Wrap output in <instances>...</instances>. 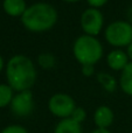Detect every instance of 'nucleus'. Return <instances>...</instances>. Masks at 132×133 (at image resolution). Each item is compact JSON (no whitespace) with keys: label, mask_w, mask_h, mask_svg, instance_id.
Instances as JSON below:
<instances>
[{"label":"nucleus","mask_w":132,"mask_h":133,"mask_svg":"<svg viewBox=\"0 0 132 133\" xmlns=\"http://www.w3.org/2000/svg\"><path fill=\"white\" fill-rule=\"evenodd\" d=\"M76 109V103L74 98L67 94L58 92L49 98L48 101V110L54 117H57L60 119L70 118Z\"/></svg>","instance_id":"39448f33"},{"label":"nucleus","mask_w":132,"mask_h":133,"mask_svg":"<svg viewBox=\"0 0 132 133\" xmlns=\"http://www.w3.org/2000/svg\"><path fill=\"white\" fill-rule=\"evenodd\" d=\"M130 60L128 57L126 51L122 49H114L107 55V63L110 69L115 71H122L129 64Z\"/></svg>","instance_id":"1a4fd4ad"},{"label":"nucleus","mask_w":132,"mask_h":133,"mask_svg":"<svg viewBox=\"0 0 132 133\" xmlns=\"http://www.w3.org/2000/svg\"><path fill=\"white\" fill-rule=\"evenodd\" d=\"M104 37L108 43L115 48H128L132 43V25L125 20L114 21L107 26Z\"/></svg>","instance_id":"20e7f679"},{"label":"nucleus","mask_w":132,"mask_h":133,"mask_svg":"<svg viewBox=\"0 0 132 133\" xmlns=\"http://www.w3.org/2000/svg\"><path fill=\"white\" fill-rule=\"evenodd\" d=\"M126 19H128V22H130L132 25V6H130L128 8V11H126Z\"/></svg>","instance_id":"aec40b11"},{"label":"nucleus","mask_w":132,"mask_h":133,"mask_svg":"<svg viewBox=\"0 0 132 133\" xmlns=\"http://www.w3.org/2000/svg\"><path fill=\"white\" fill-rule=\"evenodd\" d=\"M82 75L85 77H90L95 74V65H82Z\"/></svg>","instance_id":"6ab92c4d"},{"label":"nucleus","mask_w":132,"mask_h":133,"mask_svg":"<svg viewBox=\"0 0 132 133\" xmlns=\"http://www.w3.org/2000/svg\"><path fill=\"white\" fill-rule=\"evenodd\" d=\"M37 64L42 69H51L56 64V58L51 53H41L37 56Z\"/></svg>","instance_id":"2eb2a0df"},{"label":"nucleus","mask_w":132,"mask_h":133,"mask_svg":"<svg viewBox=\"0 0 132 133\" xmlns=\"http://www.w3.org/2000/svg\"><path fill=\"white\" fill-rule=\"evenodd\" d=\"M4 65H5V63H4V58L0 56V71L4 69Z\"/></svg>","instance_id":"5701e85b"},{"label":"nucleus","mask_w":132,"mask_h":133,"mask_svg":"<svg viewBox=\"0 0 132 133\" xmlns=\"http://www.w3.org/2000/svg\"><path fill=\"white\" fill-rule=\"evenodd\" d=\"M108 1H109V0H87L89 6L93 7V8H98V9L104 6Z\"/></svg>","instance_id":"a211bd4d"},{"label":"nucleus","mask_w":132,"mask_h":133,"mask_svg":"<svg viewBox=\"0 0 132 133\" xmlns=\"http://www.w3.org/2000/svg\"><path fill=\"white\" fill-rule=\"evenodd\" d=\"M80 23L84 34L96 37L103 29L104 15L98 8L89 7L81 14Z\"/></svg>","instance_id":"423d86ee"},{"label":"nucleus","mask_w":132,"mask_h":133,"mask_svg":"<svg viewBox=\"0 0 132 133\" xmlns=\"http://www.w3.org/2000/svg\"><path fill=\"white\" fill-rule=\"evenodd\" d=\"M63 1H65V2H78V1H81V0H63Z\"/></svg>","instance_id":"b1692460"},{"label":"nucleus","mask_w":132,"mask_h":133,"mask_svg":"<svg viewBox=\"0 0 132 133\" xmlns=\"http://www.w3.org/2000/svg\"><path fill=\"white\" fill-rule=\"evenodd\" d=\"M115 119L114 111L108 105H101L95 110L94 123L97 129H109Z\"/></svg>","instance_id":"6e6552de"},{"label":"nucleus","mask_w":132,"mask_h":133,"mask_svg":"<svg viewBox=\"0 0 132 133\" xmlns=\"http://www.w3.org/2000/svg\"><path fill=\"white\" fill-rule=\"evenodd\" d=\"M126 54H128V57L130 60V62H132V43L126 48Z\"/></svg>","instance_id":"4be33fe9"},{"label":"nucleus","mask_w":132,"mask_h":133,"mask_svg":"<svg viewBox=\"0 0 132 133\" xmlns=\"http://www.w3.org/2000/svg\"><path fill=\"white\" fill-rule=\"evenodd\" d=\"M54 133H83L82 124H78L71 118L61 119L56 124Z\"/></svg>","instance_id":"9b49d317"},{"label":"nucleus","mask_w":132,"mask_h":133,"mask_svg":"<svg viewBox=\"0 0 132 133\" xmlns=\"http://www.w3.org/2000/svg\"><path fill=\"white\" fill-rule=\"evenodd\" d=\"M119 87L124 94L132 96V62H129V64L121 71Z\"/></svg>","instance_id":"f8f14e48"},{"label":"nucleus","mask_w":132,"mask_h":133,"mask_svg":"<svg viewBox=\"0 0 132 133\" xmlns=\"http://www.w3.org/2000/svg\"><path fill=\"white\" fill-rule=\"evenodd\" d=\"M27 7L28 6L25 0H4L2 1V8L5 13L14 18H18V16L21 18Z\"/></svg>","instance_id":"9d476101"},{"label":"nucleus","mask_w":132,"mask_h":133,"mask_svg":"<svg viewBox=\"0 0 132 133\" xmlns=\"http://www.w3.org/2000/svg\"><path fill=\"white\" fill-rule=\"evenodd\" d=\"M14 97V90L8 84H0V109L11 105Z\"/></svg>","instance_id":"4468645a"},{"label":"nucleus","mask_w":132,"mask_h":133,"mask_svg":"<svg viewBox=\"0 0 132 133\" xmlns=\"http://www.w3.org/2000/svg\"><path fill=\"white\" fill-rule=\"evenodd\" d=\"M97 82L100 83V85L109 94H112V92L116 91L117 85H118V82L117 79L109 72H105V71H102V72L97 74Z\"/></svg>","instance_id":"ddd939ff"},{"label":"nucleus","mask_w":132,"mask_h":133,"mask_svg":"<svg viewBox=\"0 0 132 133\" xmlns=\"http://www.w3.org/2000/svg\"><path fill=\"white\" fill-rule=\"evenodd\" d=\"M0 133H28V131L21 125H8Z\"/></svg>","instance_id":"f3484780"},{"label":"nucleus","mask_w":132,"mask_h":133,"mask_svg":"<svg viewBox=\"0 0 132 133\" xmlns=\"http://www.w3.org/2000/svg\"><path fill=\"white\" fill-rule=\"evenodd\" d=\"M70 118H71L72 120H75L76 123H78V124H82L87 118V112L83 108H81V106H76V109L74 110V112H72V115H71Z\"/></svg>","instance_id":"dca6fc26"},{"label":"nucleus","mask_w":132,"mask_h":133,"mask_svg":"<svg viewBox=\"0 0 132 133\" xmlns=\"http://www.w3.org/2000/svg\"><path fill=\"white\" fill-rule=\"evenodd\" d=\"M72 54L81 65H95L103 57V46L97 37L83 34L75 40Z\"/></svg>","instance_id":"7ed1b4c3"},{"label":"nucleus","mask_w":132,"mask_h":133,"mask_svg":"<svg viewBox=\"0 0 132 133\" xmlns=\"http://www.w3.org/2000/svg\"><path fill=\"white\" fill-rule=\"evenodd\" d=\"M6 78L14 91H27L35 84L37 72L35 64L26 55H14L6 63Z\"/></svg>","instance_id":"f257e3e1"},{"label":"nucleus","mask_w":132,"mask_h":133,"mask_svg":"<svg viewBox=\"0 0 132 133\" xmlns=\"http://www.w3.org/2000/svg\"><path fill=\"white\" fill-rule=\"evenodd\" d=\"M91 133H111V131L109 129H96L91 131Z\"/></svg>","instance_id":"412c9836"},{"label":"nucleus","mask_w":132,"mask_h":133,"mask_svg":"<svg viewBox=\"0 0 132 133\" xmlns=\"http://www.w3.org/2000/svg\"><path fill=\"white\" fill-rule=\"evenodd\" d=\"M11 111L16 117H28L34 110V98L30 90L21 91L14 95L11 103Z\"/></svg>","instance_id":"0eeeda50"},{"label":"nucleus","mask_w":132,"mask_h":133,"mask_svg":"<svg viewBox=\"0 0 132 133\" xmlns=\"http://www.w3.org/2000/svg\"><path fill=\"white\" fill-rule=\"evenodd\" d=\"M20 19L22 26L27 30L42 33L51 29L56 25L58 13L55 7L48 2H35L27 7Z\"/></svg>","instance_id":"f03ea898"}]
</instances>
